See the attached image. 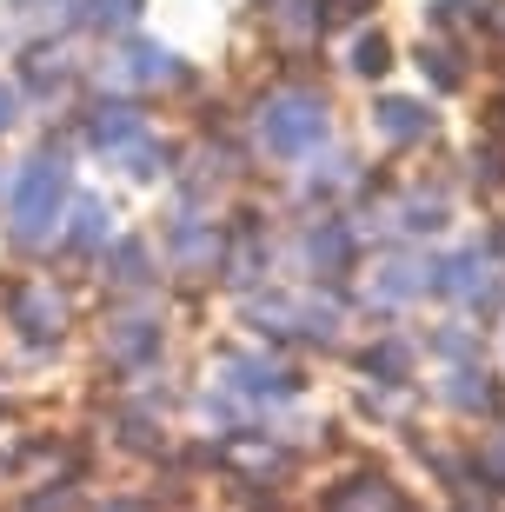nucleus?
Listing matches in <instances>:
<instances>
[{"label":"nucleus","instance_id":"f257e3e1","mask_svg":"<svg viewBox=\"0 0 505 512\" xmlns=\"http://www.w3.org/2000/svg\"><path fill=\"white\" fill-rule=\"evenodd\" d=\"M0 127H7V94H0Z\"/></svg>","mask_w":505,"mask_h":512}]
</instances>
